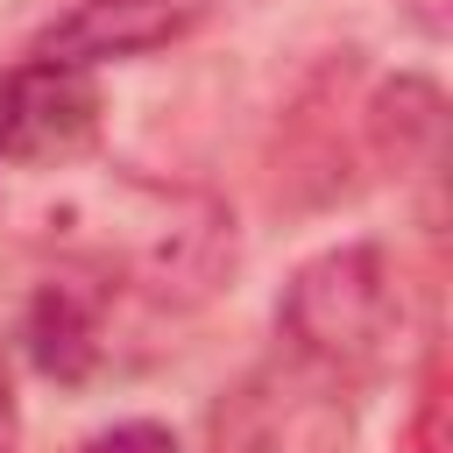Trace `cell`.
<instances>
[{
	"label": "cell",
	"mask_w": 453,
	"mask_h": 453,
	"mask_svg": "<svg viewBox=\"0 0 453 453\" xmlns=\"http://www.w3.org/2000/svg\"><path fill=\"white\" fill-rule=\"evenodd\" d=\"M106 134V92L92 64L28 50L0 71V163L14 170H71Z\"/></svg>",
	"instance_id": "cell-4"
},
{
	"label": "cell",
	"mask_w": 453,
	"mask_h": 453,
	"mask_svg": "<svg viewBox=\"0 0 453 453\" xmlns=\"http://www.w3.org/2000/svg\"><path fill=\"white\" fill-rule=\"evenodd\" d=\"M21 446V396H14V361H7V340H0V453Z\"/></svg>",
	"instance_id": "cell-10"
},
{
	"label": "cell",
	"mask_w": 453,
	"mask_h": 453,
	"mask_svg": "<svg viewBox=\"0 0 453 453\" xmlns=\"http://www.w3.org/2000/svg\"><path fill=\"white\" fill-rule=\"evenodd\" d=\"M396 7H403L425 35H439V28H446V0H396Z\"/></svg>",
	"instance_id": "cell-11"
},
{
	"label": "cell",
	"mask_w": 453,
	"mask_h": 453,
	"mask_svg": "<svg viewBox=\"0 0 453 453\" xmlns=\"http://www.w3.org/2000/svg\"><path fill=\"white\" fill-rule=\"evenodd\" d=\"M403 333V283L382 241H340L290 269L276 297V347L319 361L340 382H375Z\"/></svg>",
	"instance_id": "cell-2"
},
{
	"label": "cell",
	"mask_w": 453,
	"mask_h": 453,
	"mask_svg": "<svg viewBox=\"0 0 453 453\" xmlns=\"http://www.w3.org/2000/svg\"><path fill=\"white\" fill-rule=\"evenodd\" d=\"M205 439H212V453H347L354 382L276 347L219 389Z\"/></svg>",
	"instance_id": "cell-3"
},
{
	"label": "cell",
	"mask_w": 453,
	"mask_h": 453,
	"mask_svg": "<svg viewBox=\"0 0 453 453\" xmlns=\"http://www.w3.org/2000/svg\"><path fill=\"white\" fill-rule=\"evenodd\" d=\"M113 304H120V276L99 269L92 255H57V269L28 290L21 304V354L35 361L42 382H92L106 368V333H113Z\"/></svg>",
	"instance_id": "cell-5"
},
{
	"label": "cell",
	"mask_w": 453,
	"mask_h": 453,
	"mask_svg": "<svg viewBox=\"0 0 453 453\" xmlns=\"http://www.w3.org/2000/svg\"><path fill=\"white\" fill-rule=\"evenodd\" d=\"M78 219L92 234H78L71 255H92L99 269L120 276V290H142L156 304H198L234 269V219L212 191L191 184H156L120 170L113 184H99V198Z\"/></svg>",
	"instance_id": "cell-1"
},
{
	"label": "cell",
	"mask_w": 453,
	"mask_h": 453,
	"mask_svg": "<svg viewBox=\"0 0 453 453\" xmlns=\"http://www.w3.org/2000/svg\"><path fill=\"white\" fill-rule=\"evenodd\" d=\"M71 453H177V439L156 418H120V425H99L92 439H78Z\"/></svg>",
	"instance_id": "cell-9"
},
{
	"label": "cell",
	"mask_w": 453,
	"mask_h": 453,
	"mask_svg": "<svg viewBox=\"0 0 453 453\" xmlns=\"http://www.w3.org/2000/svg\"><path fill=\"white\" fill-rule=\"evenodd\" d=\"M361 142L389 177H432L439 149H446V99L432 78L403 71L389 85H375V99L361 106Z\"/></svg>",
	"instance_id": "cell-7"
},
{
	"label": "cell",
	"mask_w": 453,
	"mask_h": 453,
	"mask_svg": "<svg viewBox=\"0 0 453 453\" xmlns=\"http://www.w3.org/2000/svg\"><path fill=\"white\" fill-rule=\"evenodd\" d=\"M403 453H446V375H439V354L425 361V382H418V403H411V425H403Z\"/></svg>",
	"instance_id": "cell-8"
},
{
	"label": "cell",
	"mask_w": 453,
	"mask_h": 453,
	"mask_svg": "<svg viewBox=\"0 0 453 453\" xmlns=\"http://www.w3.org/2000/svg\"><path fill=\"white\" fill-rule=\"evenodd\" d=\"M212 0H64L50 14V28L35 35L42 57H71V64H113V57H156L170 42H184L205 21Z\"/></svg>",
	"instance_id": "cell-6"
}]
</instances>
